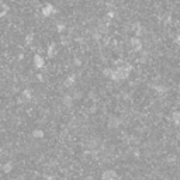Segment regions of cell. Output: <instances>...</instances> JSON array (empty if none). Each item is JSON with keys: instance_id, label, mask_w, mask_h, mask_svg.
<instances>
[{"instance_id": "6da1fadb", "label": "cell", "mask_w": 180, "mask_h": 180, "mask_svg": "<svg viewBox=\"0 0 180 180\" xmlns=\"http://www.w3.org/2000/svg\"><path fill=\"white\" fill-rule=\"evenodd\" d=\"M118 179V173L114 169H107L101 173V180H117Z\"/></svg>"}, {"instance_id": "7a4b0ae2", "label": "cell", "mask_w": 180, "mask_h": 180, "mask_svg": "<svg viewBox=\"0 0 180 180\" xmlns=\"http://www.w3.org/2000/svg\"><path fill=\"white\" fill-rule=\"evenodd\" d=\"M13 169H14V165H13V162H7V163L3 165V172L6 173V175H8V173L13 172Z\"/></svg>"}, {"instance_id": "3957f363", "label": "cell", "mask_w": 180, "mask_h": 180, "mask_svg": "<svg viewBox=\"0 0 180 180\" xmlns=\"http://www.w3.org/2000/svg\"><path fill=\"white\" fill-rule=\"evenodd\" d=\"M33 137L34 138H42V137H44V132L41 131V130H34L33 131Z\"/></svg>"}, {"instance_id": "277c9868", "label": "cell", "mask_w": 180, "mask_h": 180, "mask_svg": "<svg viewBox=\"0 0 180 180\" xmlns=\"http://www.w3.org/2000/svg\"><path fill=\"white\" fill-rule=\"evenodd\" d=\"M120 125V120H111L110 123H108V127L110 128H117Z\"/></svg>"}]
</instances>
